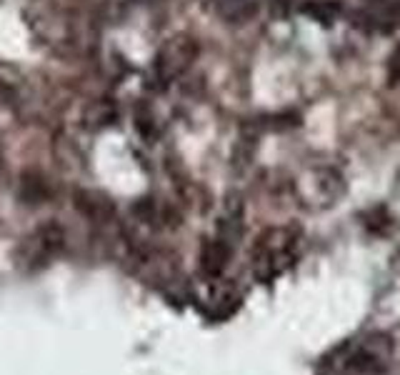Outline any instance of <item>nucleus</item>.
<instances>
[{
  "mask_svg": "<svg viewBox=\"0 0 400 375\" xmlns=\"http://www.w3.org/2000/svg\"><path fill=\"white\" fill-rule=\"evenodd\" d=\"M53 183L40 170H23L18 178V198L23 205H43L53 198Z\"/></svg>",
  "mask_w": 400,
  "mask_h": 375,
  "instance_id": "nucleus-8",
  "label": "nucleus"
},
{
  "mask_svg": "<svg viewBox=\"0 0 400 375\" xmlns=\"http://www.w3.org/2000/svg\"><path fill=\"white\" fill-rule=\"evenodd\" d=\"M400 83V43L395 45V50L388 58V85Z\"/></svg>",
  "mask_w": 400,
  "mask_h": 375,
  "instance_id": "nucleus-13",
  "label": "nucleus"
},
{
  "mask_svg": "<svg viewBox=\"0 0 400 375\" xmlns=\"http://www.w3.org/2000/svg\"><path fill=\"white\" fill-rule=\"evenodd\" d=\"M198 58H200V43L188 33H175L156 53V65H153L156 80L161 85L175 83L195 65Z\"/></svg>",
  "mask_w": 400,
  "mask_h": 375,
  "instance_id": "nucleus-3",
  "label": "nucleus"
},
{
  "mask_svg": "<svg viewBox=\"0 0 400 375\" xmlns=\"http://www.w3.org/2000/svg\"><path fill=\"white\" fill-rule=\"evenodd\" d=\"M301 13L315 23L333 26V23L343 16V3H338V0H306L301 6Z\"/></svg>",
  "mask_w": 400,
  "mask_h": 375,
  "instance_id": "nucleus-10",
  "label": "nucleus"
},
{
  "mask_svg": "<svg viewBox=\"0 0 400 375\" xmlns=\"http://www.w3.org/2000/svg\"><path fill=\"white\" fill-rule=\"evenodd\" d=\"M390 360H393V340L383 333H373L360 340L353 353L343 360V370L348 375H385Z\"/></svg>",
  "mask_w": 400,
  "mask_h": 375,
  "instance_id": "nucleus-4",
  "label": "nucleus"
},
{
  "mask_svg": "<svg viewBox=\"0 0 400 375\" xmlns=\"http://www.w3.org/2000/svg\"><path fill=\"white\" fill-rule=\"evenodd\" d=\"M133 128L141 136V141L148 143V146L161 138V123H158L156 113H153V108H148L143 103L136 105V110H133Z\"/></svg>",
  "mask_w": 400,
  "mask_h": 375,
  "instance_id": "nucleus-11",
  "label": "nucleus"
},
{
  "mask_svg": "<svg viewBox=\"0 0 400 375\" xmlns=\"http://www.w3.org/2000/svg\"><path fill=\"white\" fill-rule=\"evenodd\" d=\"M73 205L83 218L90 223L108 225L115 220V203L100 190H90V188H78L73 193Z\"/></svg>",
  "mask_w": 400,
  "mask_h": 375,
  "instance_id": "nucleus-6",
  "label": "nucleus"
},
{
  "mask_svg": "<svg viewBox=\"0 0 400 375\" xmlns=\"http://www.w3.org/2000/svg\"><path fill=\"white\" fill-rule=\"evenodd\" d=\"M65 243H68V233L63 228L58 220H45L40 223L33 235L26 243V261L33 266V261L48 263L53 258H58L65 250Z\"/></svg>",
  "mask_w": 400,
  "mask_h": 375,
  "instance_id": "nucleus-5",
  "label": "nucleus"
},
{
  "mask_svg": "<svg viewBox=\"0 0 400 375\" xmlns=\"http://www.w3.org/2000/svg\"><path fill=\"white\" fill-rule=\"evenodd\" d=\"M293 190L306 210H328L343 198L345 180L335 168L313 165L293 180Z\"/></svg>",
  "mask_w": 400,
  "mask_h": 375,
  "instance_id": "nucleus-2",
  "label": "nucleus"
},
{
  "mask_svg": "<svg viewBox=\"0 0 400 375\" xmlns=\"http://www.w3.org/2000/svg\"><path fill=\"white\" fill-rule=\"evenodd\" d=\"M263 0H213V8L228 23H248L260 13Z\"/></svg>",
  "mask_w": 400,
  "mask_h": 375,
  "instance_id": "nucleus-9",
  "label": "nucleus"
},
{
  "mask_svg": "<svg viewBox=\"0 0 400 375\" xmlns=\"http://www.w3.org/2000/svg\"><path fill=\"white\" fill-rule=\"evenodd\" d=\"M233 240L225 238V235H215V238H208L200 248V271H203L205 278H220L223 271L228 268L230 256H233Z\"/></svg>",
  "mask_w": 400,
  "mask_h": 375,
  "instance_id": "nucleus-7",
  "label": "nucleus"
},
{
  "mask_svg": "<svg viewBox=\"0 0 400 375\" xmlns=\"http://www.w3.org/2000/svg\"><path fill=\"white\" fill-rule=\"evenodd\" d=\"M301 248V230L293 225H276L255 238L250 250V268L260 283H271L296 263Z\"/></svg>",
  "mask_w": 400,
  "mask_h": 375,
  "instance_id": "nucleus-1",
  "label": "nucleus"
},
{
  "mask_svg": "<svg viewBox=\"0 0 400 375\" xmlns=\"http://www.w3.org/2000/svg\"><path fill=\"white\" fill-rule=\"evenodd\" d=\"M83 120L88 128H95V131L98 128H108V125H113L118 120V108H115L113 100H93L88 105V110H85Z\"/></svg>",
  "mask_w": 400,
  "mask_h": 375,
  "instance_id": "nucleus-12",
  "label": "nucleus"
}]
</instances>
